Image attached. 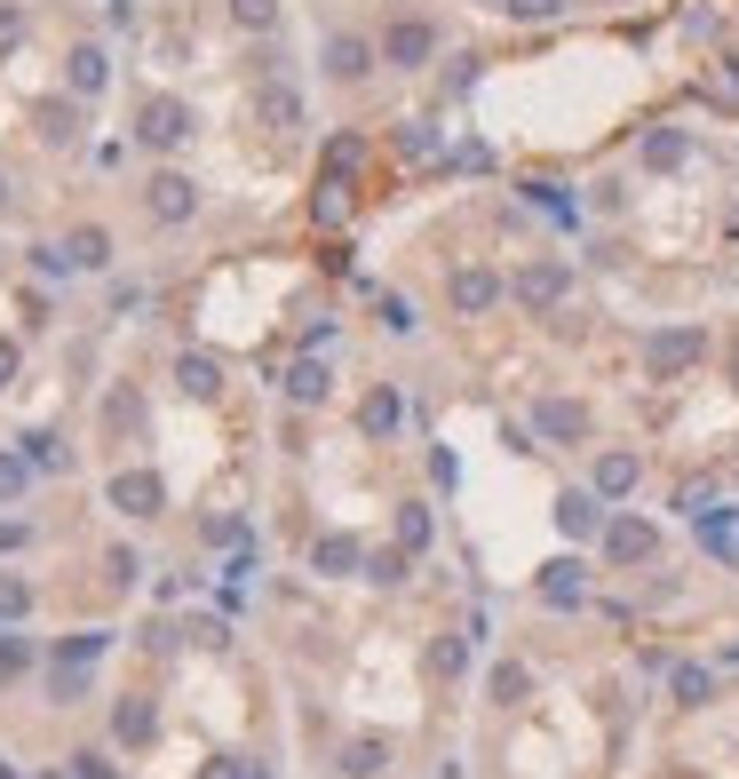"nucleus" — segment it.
Masks as SVG:
<instances>
[{
    "label": "nucleus",
    "mask_w": 739,
    "mask_h": 779,
    "mask_svg": "<svg viewBox=\"0 0 739 779\" xmlns=\"http://www.w3.org/2000/svg\"><path fill=\"white\" fill-rule=\"evenodd\" d=\"M699 350H708V334H699V326H660L652 343H645V366L668 382V375H684V366H699Z\"/></svg>",
    "instance_id": "nucleus-1"
},
{
    "label": "nucleus",
    "mask_w": 739,
    "mask_h": 779,
    "mask_svg": "<svg viewBox=\"0 0 739 779\" xmlns=\"http://www.w3.org/2000/svg\"><path fill=\"white\" fill-rule=\"evenodd\" d=\"M429 56H438V32H429L422 16H398V24L382 32V64H398V73H422Z\"/></svg>",
    "instance_id": "nucleus-2"
},
{
    "label": "nucleus",
    "mask_w": 739,
    "mask_h": 779,
    "mask_svg": "<svg viewBox=\"0 0 739 779\" xmlns=\"http://www.w3.org/2000/svg\"><path fill=\"white\" fill-rule=\"evenodd\" d=\"M136 135L152 152H176L183 135H191V104H176V96H152V104L136 112Z\"/></svg>",
    "instance_id": "nucleus-3"
},
{
    "label": "nucleus",
    "mask_w": 739,
    "mask_h": 779,
    "mask_svg": "<svg viewBox=\"0 0 739 779\" xmlns=\"http://www.w3.org/2000/svg\"><path fill=\"white\" fill-rule=\"evenodd\" d=\"M510 294L525 302V311H557V302L573 294V270H564V263H525Z\"/></svg>",
    "instance_id": "nucleus-4"
},
{
    "label": "nucleus",
    "mask_w": 739,
    "mask_h": 779,
    "mask_svg": "<svg viewBox=\"0 0 739 779\" xmlns=\"http://www.w3.org/2000/svg\"><path fill=\"white\" fill-rule=\"evenodd\" d=\"M112 510H127V518H159V510H167V486L152 478V469H120V478H112Z\"/></svg>",
    "instance_id": "nucleus-5"
},
{
    "label": "nucleus",
    "mask_w": 739,
    "mask_h": 779,
    "mask_svg": "<svg viewBox=\"0 0 739 779\" xmlns=\"http://www.w3.org/2000/svg\"><path fill=\"white\" fill-rule=\"evenodd\" d=\"M652 549H660V533L645 518H613V525H604V557H613V565H645Z\"/></svg>",
    "instance_id": "nucleus-6"
},
{
    "label": "nucleus",
    "mask_w": 739,
    "mask_h": 779,
    "mask_svg": "<svg viewBox=\"0 0 739 779\" xmlns=\"http://www.w3.org/2000/svg\"><path fill=\"white\" fill-rule=\"evenodd\" d=\"M557 533H564V541H596V533H604V493H596V486H589V493H564V501H557Z\"/></svg>",
    "instance_id": "nucleus-7"
},
{
    "label": "nucleus",
    "mask_w": 739,
    "mask_h": 779,
    "mask_svg": "<svg viewBox=\"0 0 739 779\" xmlns=\"http://www.w3.org/2000/svg\"><path fill=\"white\" fill-rule=\"evenodd\" d=\"M533 430L557 437V446H573V437H589V405H573V398H541V405H533Z\"/></svg>",
    "instance_id": "nucleus-8"
},
{
    "label": "nucleus",
    "mask_w": 739,
    "mask_h": 779,
    "mask_svg": "<svg viewBox=\"0 0 739 779\" xmlns=\"http://www.w3.org/2000/svg\"><path fill=\"white\" fill-rule=\"evenodd\" d=\"M581 597H589V565H581V557L541 565V604H557V613H564V604H581Z\"/></svg>",
    "instance_id": "nucleus-9"
},
{
    "label": "nucleus",
    "mask_w": 739,
    "mask_h": 779,
    "mask_svg": "<svg viewBox=\"0 0 739 779\" xmlns=\"http://www.w3.org/2000/svg\"><path fill=\"white\" fill-rule=\"evenodd\" d=\"M191 208H199V183H191V176H176V167L152 176V215H159V223H183Z\"/></svg>",
    "instance_id": "nucleus-10"
},
{
    "label": "nucleus",
    "mask_w": 739,
    "mask_h": 779,
    "mask_svg": "<svg viewBox=\"0 0 739 779\" xmlns=\"http://www.w3.org/2000/svg\"><path fill=\"white\" fill-rule=\"evenodd\" d=\"M255 120L271 127V135H287V127H302V96L287 88V80H262V96H255Z\"/></svg>",
    "instance_id": "nucleus-11"
},
{
    "label": "nucleus",
    "mask_w": 739,
    "mask_h": 779,
    "mask_svg": "<svg viewBox=\"0 0 739 779\" xmlns=\"http://www.w3.org/2000/svg\"><path fill=\"white\" fill-rule=\"evenodd\" d=\"M152 732H159V708H152V700H136V692H127V700L112 708V739H120V748H144Z\"/></svg>",
    "instance_id": "nucleus-12"
},
{
    "label": "nucleus",
    "mask_w": 739,
    "mask_h": 779,
    "mask_svg": "<svg viewBox=\"0 0 739 779\" xmlns=\"http://www.w3.org/2000/svg\"><path fill=\"white\" fill-rule=\"evenodd\" d=\"M366 64H374V48H366L358 32H334V41H326V73L334 80H366Z\"/></svg>",
    "instance_id": "nucleus-13"
},
{
    "label": "nucleus",
    "mask_w": 739,
    "mask_h": 779,
    "mask_svg": "<svg viewBox=\"0 0 739 779\" xmlns=\"http://www.w3.org/2000/svg\"><path fill=\"white\" fill-rule=\"evenodd\" d=\"M493 302H501V279H493V270H454V311L478 319V311H493Z\"/></svg>",
    "instance_id": "nucleus-14"
},
{
    "label": "nucleus",
    "mask_w": 739,
    "mask_h": 779,
    "mask_svg": "<svg viewBox=\"0 0 739 779\" xmlns=\"http://www.w3.org/2000/svg\"><path fill=\"white\" fill-rule=\"evenodd\" d=\"M589 486H596L604 501H620V493H636V454H596V469H589Z\"/></svg>",
    "instance_id": "nucleus-15"
},
{
    "label": "nucleus",
    "mask_w": 739,
    "mask_h": 779,
    "mask_svg": "<svg viewBox=\"0 0 739 779\" xmlns=\"http://www.w3.org/2000/svg\"><path fill=\"white\" fill-rule=\"evenodd\" d=\"M64 255H72V270H104V263H112V240H104L96 223H80L72 240H64Z\"/></svg>",
    "instance_id": "nucleus-16"
},
{
    "label": "nucleus",
    "mask_w": 739,
    "mask_h": 779,
    "mask_svg": "<svg viewBox=\"0 0 739 779\" xmlns=\"http://www.w3.org/2000/svg\"><path fill=\"white\" fill-rule=\"evenodd\" d=\"M176 382H183V398H215V390H223L215 358H199V350H183V358H176Z\"/></svg>",
    "instance_id": "nucleus-17"
},
{
    "label": "nucleus",
    "mask_w": 739,
    "mask_h": 779,
    "mask_svg": "<svg viewBox=\"0 0 739 779\" xmlns=\"http://www.w3.org/2000/svg\"><path fill=\"white\" fill-rule=\"evenodd\" d=\"M668 692H676L684 708H699V700H708V692H716V676H708V668H699V660H676V668H668Z\"/></svg>",
    "instance_id": "nucleus-18"
},
{
    "label": "nucleus",
    "mask_w": 739,
    "mask_h": 779,
    "mask_svg": "<svg viewBox=\"0 0 739 779\" xmlns=\"http://www.w3.org/2000/svg\"><path fill=\"white\" fill-rule=\"evenodd\" d=\"M311 565H318V572H350V565H366V557H358L350 533H326V541H311Z\"/></svg>",
    "instance_id": "nucleus-19"
},
{
    "label": "nucleus",
    "mask_w": 739,
    "mask_h": 779,
    "mask_svg": "<svg viewBox=\"0 0 739 779\" xmlns=\"http://www.w3.org/2000/svg\"><path fill=\"white\" fill-rule=\"evenodd\" d=\"M326 390H334V375H326V366H318V358H302V366H294V375H287V398H294V405H318Z\"/></svg>",
    "instance_id": "nucleus-20"
},
{
    "label": "nucleus",
    "mask_w": 739,
    "mask_h": 779,
    "mask_svg": "<svg viewBox=\"0 0 739 779\" xmlns=\"http://www.w3.org/2000/svg\"><path fill=\"white\" fill-rule=\"evenodd\" d=\"M374 771H390V748H382V739H350V748H343V779H374Z\"/></svg>",
    "instance_id": "nucleus-21"
},
{
    "label": "nucleus",
    "mask_w": 739,
    "mask_h": 779,
    "mask_svg": "<svg viewBox=\"0 0 739 779\" xmlns=\"http://www.w3.org/2000/svg\"><path fill=\"white\" fill-rule=\"evenodd\" d=\"M104 645H112L104 628H88V636H64V645H56V668H96V660H104Z\"/></svg>",
    "instance_id": "nucleus-22"
},
{
    "label": "nucleus",
    "mask_w": 739,
    "mask_h": 779,
    "mask_svg": "<svg viewBox=\"0 0 739 779\" xmlns=\"http://www.w3.org/2000/svg\"><path fill=\"white\" fill-rule=\"evenodd\" d=\"M684 127H660V135H645V167H684Z\"/></svg>",
    "instance_id": "nucleus-23"
},
{
    "label": "nucleus",
    "mask_w": 739,
    "mask_h": 779,
    "mask_svg": "<svg viewBox=\"0 0 739 779\" xmlns=\"http://www.w3.org/2000/svg\"><path fill=\"white\" fill-rule=\"evenodd\" d=\"M398 414H406V405H398V390H374V398H366V414H358V422L374 430V437H390V430H398Z\"/></svg>",
    "instance_id": "nucleus-24"
},
{
    "label": "nucleus",
    "mask_w": 739,
    "mask_h": 779,
    "mask_svg": "<svg viewBox=\"0 0 739 779\" xmlns=\"http://www.w3.org/2000/svg\"><path fill=\"white\" fill-rule=\"evenodd\" d=\"M398 549H429V510H422V501L398 510Z\"/></svg>",
    "instance_id": "nucleus-25"
},
{
    "label": "nucleus",
    "mask_w": 739,
    "mask_h": 779,
    "mask_svg": "<svg viewBox=\"0 0 739 779\" xmlns=\"http://www.w3.org/2000/svg\"><path fill=\"white\" fill-rule=\"evenodd\" d=\"M429 668H438V676H461V668H469V636H438V645H429Z\"/></svg>",
    "instance_id": "nucleus-26"
},
{
    "label": "nucleus",
    "mask_w": 739,
    "mask_h": 779,
    "mask_svg": "<svg viewBox=\"0 0 739 779\" xmlns=\"http://www.w3.org/2000/svg\"><path fill=\"white\" fill-rule=\"evenodd\" d=\"M525 692H533V676H525L517 660H501V668H493V700L510 708V700H525Z\"/></svg>",
    "instance_id": "nucleus-27"
},
{
    "label": "nucleus",
    "mask_w": 739,
    "mask_h": 779,
    "mask_svg": "<svg viewBox=\"0 0 739 779\" xmlns=\"http://www.w3.org/2000/svg\"><path fill=\"white\" fill-rule=\"evenodd\" d=\"M72 88H80V96L104 88V48H80V56H72Z\"/></svg>",
    "instance_id": "nucleus-28"
},
{
    "label": "nucleus",
    "mask_w": 739,
    "mask_h": 779,
    "mask_svg": "<svg viewBox=\"0 0 739 779\" xmlns=\"http://www.w3.org/2000/svg\"><path fill=\"white\" fill-rule=\"evenodd\" d=\"M366 581H406V549H382V557H366Z\"/></svg>",
    "instance_id": "nucleus-29"
},
{
    "label": "nucleus",
    "mask_w": 739,
    "mask_h": 779,
    "mask_svg": "<svg viewBox=\"0 0 739 779\" xmlns=\"http://www.w3.org/2000/svg\"><path fill=\"white\" fill-rule=\"evenodd\" d=\"M231 16L255 24V32H271V24H279V0H231Z\"/></svg>",
    "instance_id": "nucleus-30"
},
{
    "label": "nucleus",
    "mask_w": 739,
    "mask_h": 779,
    "mask_svg": "<svg viewBox=\"0 0 739 779\" xmlns=\"http://www.w3.org/2000/svg\"><path fill=\"white\" fill-rule=\"evenodd\" d=\"M32 613V589L24 581H9V572H0V621H24Z\"/></svg>",
    "instance_id": "nucleus-31"
},
{
    "label": "nucleus",
    "mask_w": 739,
    "mask_h": 779,
    "mask_svg": "<svg viewBox=\"0 0 739 779\" xmlns=\"http://www.w3.org/2000/svg\"><path fill=\"white\" fill-rule=\"evenodd\" d=\"M104 572H112L120 589H136V581H144V557H136V549H112V557H104Z\"/></svg>",
    "instance_id": "nucleus-32"
},
{
    "label": "nucleus",
    "mask_w": 739,
    "mask_h": 779,
    "mask_svg": "<svg viewBox=\"0 0 739 779\" xmlns=\"http://www.w3.org/2000/svg\"><path fill=\"white\" fill-rule=\"evenodd\" d=\"M501 9H510L517 24H549V16L564 9V0H501Z\"/></svg>",
    "instance_id": "nucleus-33"
},
{
    "label": "nucleus",
    "mask_w": 739,
    "mask_h": 779,
    "mask_svg": "<svg viewBox=\"0 0 739 779\" xmlns=\"http://www.w3.org/2000/svg\"><path fill=\"white\" fill-rule=\"evenodd\" d=\"M382 326L390 334H414V302L406 294H382Z\"/></svg>",
    "instance_id": "nucleus-34"
},
{
    "label": "nucleus",
    "mask_w": 739,
    "mask_h": 779,
    "mask_svg": "<svg viewBox=\"0 0 739 779\" xmlns=\"http://www.w3.org/2000/svg\"><path fill=\"white\" fill-rule=\"evenodd\" d=\"M208 779H271V764H247V756H231V764H215Z\"/></svg>",
    "instance_id": "nucleus-35"
},
{
    "label": "nucleus",
    "mask_w": 739,
    "mask_h": 779,
    "mask_svg": "<svg viewBox=\"0 0 739 779\" xmlns=\"http://www.w3.org/2000/svg\"><path fill=\"white\" fill-rule=\"evenodd\" d=\"M24 478H32V461H16V454H0V493H24Z\"/></svg>",
    "instance_id": "nucleus-36"
},
{
    "label": "nucleus",
    "mask_w": 739,
    "mask_h": 779,
    "mask_svg": "<svg viewBox=\"0 0 739 779\" xmlns=\"http://www.w3.org/2000/svg\"><path fill=\"white\" fill-rule=\"evenodd\" d=\"M32 660V645H24V636H0V676H16Z\"/></svg>",
    "instance_id": "nucleus-37"
},
{
    "label": "nucleus",
    "mask_w": 739,
    "mask_h": 779,
    "mask_svg": "<svg viewBox=\"0 0 739 779\" xmlns=\"http://www.w3.org/2000/svg\"><path fill=\"white\" fill-rule=\"evenodd\" d=\"M80 779H112V764L104 756H80Z\"/></svg>",
    "instance_id": "nucleus-38"
},
{
    "label": "nucleus",
    "mask_w": 739,
    "mask_h": 779,
    "mask_svg": "<svg viewBox=\"0 0 739 779\" xmlns=\"http://www.w3.org/2000/svg\"><path fill=\"white\" fill-rule=\"evenodd\" d=\"M16 24H24L16 9H0V41H16Z\"/></svg>",
    "instance_id": "nucleus-39"
},
{
    "label": "nucleus",
    "mask_w": 739,
    "mask_h": 779,
    "mask_svg": "<svg viewBox=\"0 0 739 779\" xmlns=\"http://www.w3.org/2000/svg\"><path fill=\"white\" fill-rule=\"evenodd\" d=\"M0 208H9V183H0Z\"/></svg>",
    "instance_id": "nucleus-40"
}]
</instances>
